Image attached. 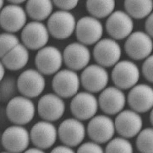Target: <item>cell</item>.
Segmentation results:
<instances>
[{
  "label": "cell",
  "mask_w": 153,
  "mask_h": 153,
  "mask_svg": "<svg viewBox=\"0 0 153 153\" xmlns=\"http://www.w3.org/2000/svg\"><path fill=\"white\" fill-rule=\"evenodd\" d=\"M98 108L105 115L116 116L122 112L126 105V96L123 91L115 86H107L100 92Z\"/></svg>",
  "instance_id": "20"
},
{
  "label": "cell",
  "mask_w": 153,
  "mask_h": 153,
  "mask_svg": "<svg viewBox=\"0 0 153 153\" xmlns=\"http://www.w3.org/2000/svg\"><path fill=\"white\" fill-rule=\"evenodd\" d=\"M18 91L29 99L36 98L44 91L46 79L36 69H28L21 72L16 79Z\"/></svg>",
  "instance_id": "6"
},
{
  "label": "cell",
  "mask_w": 153,
  "mask_h": 153,
  "mask_svg": "<svg viewBox=\"0 0 153 153\" xmlns=\"http://www.w3.org/2000/svg\"><path fill=\"white\" fill-rule=\"evenodd\" d=\"M144 29L146 34L150 36L151 37L153 36V15L152 14L149 15L147 18H146L145 23H144Z\"/></svg>",
  "instance_id": "35"
},
{
  "label": "cell",
  "mask_w": 153,
  "mask_h": 153,
  "mask_svg": "<svg viewBox=\"0 0 153 153\" xmlns=\"http://www.w3.org/2000/svg\"><path fill=\"white\" fill-rule=\"evenodd\" d=\"M141 74L145 79L150 83H153V57L152 55L149 56L147 59L144 60L141 65Z\"/></svg>",
  "instance_id": "32"
},
{
  "label": "cell",
  "mask_w": 153,
  "mask_h": 153,
  "mask_svg": "<svg viewBox=\"0 0 153 153\" xmlns=\"http://www.w3.org/2000/svg\"><path fill=\"white\" fill-rule=\"evenodd\" d=\"M140 78V69L132 60H120L113 67L111 72L114 86L123 91L130 90L138 84Z\"/></svg>",
  "instance_id": "2"
},
{
  "label": "cell",
  "mask_w": 153,
  "mask_h": 153,
  "mask_svg": "<svg viewBox=\"0 0 153 153\" xmlns=\"http://www.w3.org/2000/svg\"><path fill=\"white\" fill-rule=\"evenodd\" d=\"M0 153H10V152H6V151H5V152H0Z\"/></svg>",
  "instance_id": "43"
},
{
  "label": "cell",
  "mask_w": 153,
  "mask_h": 153,
  "mask_svg": "<svg viewBox=\"0 0 153 153\" xmlns=\"http://www.w3.org/2000/svg\"><path fill=\"white\" fill-rule=\"evenodd\" d=\"M76 153H104V149L101 145L92 141H86L79 145Z\"/></svg>",
  "instance_id": "33"
},
{
  "label": "cell",
  "mask_w": 153,
  "mask_h": 153,
  "mask_svg": "<svg viewBox=\"0 0 153 153\" xmlns=\"http://www.w3.org/2000/svg\"><path fill=\"white\" fill-rule=\"evenodd\" d=\"M135 146L140 153H153V128L146 127L142 128L136 135Z\"/></svg>",
  "instance_id": "28"
},
{
  "label": "cell",
  "mask_w": 153,
  "mask_h": 153,
  "mask_svg": "<svg viewBox=\"0 0 153 153\" xmlns=\"http://www.w3.org/2000/svg\"><path fill=\"white\" fill-rule=\"evenodd\" d=\"M104 153H134V146L129 140L123 137H114L107 143Z\"/></svg>",
  "instance_id": "29"
},
{
  "label": "cell",
  "mask_w": 153,
  "mask_h": 153,
  "mask_svg": "<svg viewBox=\"0 0 153 153\" xmlns=\"http://www.w3.org/2000/svg\"><path fill=\"white\" fill-rule=\"evenodd\" d=\"M30 59L29 50L21 42L9 52L1 61L4 66L5 69L10 71H19L24 69L27 65Z\"/></svg>",
  "instance_id": "24"
},
{
  "label": "cell",
  "mask_w": 153,
  "mask_h": 153,
  "mask_svg": "<svg viewBox=\"0 0 153 153\" xmlns=\"http://www.w3.org/2000/svg\"><path fill=\"white\" fill-rule=\"evenodd\" d=\"M92 56L97 64L105 69L111 68L121 59L122 48L119 42L110 37L102 38L94 45Z\"/></svg>",
  "instance_id": "4"
},
{
  "label": "cell",
  "mask_w": 153,
  "mask_h": 153,
  "mask_svg": "<svg viewBox=\"0 0 153 153\" xmlns=\"http://www.w3.org/2000/svg\"><path fill=\"white\" fill-rule=\"evenodd\" d=\"M86 134L91 141L102 145L114 137L115 127L114 119L105 114H99L91 119L86 126Z\"/></svg>",
  "instance_id": "9"
},
{
  "label": "cell",
  "mask_w": 153,
  "mask_h": 153,
  "mask_svg": "<svg viewBox=\"0 0 153 153\" xmlns=\"http://www.w3.org/2000/svg\"><path fill=\"white\" fill-rule=\"evenodd\" d=\"M0 129H1V124H0Z\"/></svg>",
  "instance_id": "44"
},
{
  "label": "cell",
  "mask_w": 153,
  "mask_h": 153,
  "mask_svg": "<svg viewBox=\"0 0 153 153\" xmlns=\"http://www.w3.org/2000/svg\"><path fill=\"white\" fill-rule=\"evenodd\" d=\"M150 123L152 124V125H153V111L152 109L150 111Z\"/></svg>",
  "instance_id": "40"
},
{
  "label": "cell",
  "mask_w": 153,
  "mask_h": 153,
  "mask_svg": "<svg viewBox=\"0 0 153 153\" xmlns=\"http://www.w3.org/2000/svg\"><path fill=\"white\" fill-rule=\"evenodd\" d=\"M76 21L71 12L57 10L50 15L46 25L49 35L53 38L65 40L74 33Z\"/></svg>",
  "instance_id": "5"
},
{
  "label": "cell",
  "mask_w": 153,
  "mask_h": 153,
  "mask_svg": "<svg viewBox=\"0 0 153 153\" xmlns=\"http://www.w3.org/2000/svg\"><path fill=\"white\" fill-rule=\"evenodd\" d=\"M36 112V108L31 99L23 96H15L6 105L5 113L8 119L15 125L24 126L30 123Z\"/></svg>",
  "instance_id": "1"
},
{
  "label": "cell",
  "mask_w": 153,
  "mask_h": 153,
  "mask_svg": "<svg viewBox=\"0 0 153 153\" xmlns=\"http://www.w3.org/2000/svg\"><path fill=\"white\" fill-rule=\"evenodd\" d=\"M27 24V15L22 6L9 4L0 11V28L13 33L21 30Z\"/></svg>",
  "instance_id": "22"
},
{
  "label": "cell",
  "mask_w": 153,
  "mask_h": 153,
  "mask_svg": "<svg viewBox=\"0 0 153 153\" xmlns=\"http://www.w3.org/2000/svg\"><path fill=\"white\" fill-rule=\"evenodd\" d=\"M63 62L67 69L73 71H82L88 66L91 59L89 48L79 42L68 44L62 53Z\"/></svg>",
  "instance_id": "18"
},
{
  "label": "cell",
  "mask_w": 153,
  "mask_h": 153,
  "mask_svg": "<svg viewBox=\"0 0 153 153\" xmlns=\"http://www.w3.org/2000/svg\"><path fill=\"white\" fill-rule=\"evenodd\" d=\"M124 52L132 61H141L152 55V37L142 30L133 31L125 39Z\"/></svg>",
  "instance_id": "3"
},
{
  "label": "cell",
  "mask_w": 153,
  "mask_h": 153,
  "mask_svg": "<svg viewBox=\"0 0 153 153\" xmlns=\"http://www.w3.org/2000/svg\"><path fill=\"white\" fill-rule=\"evenodd\" d=\"M80 85L90 93H100L108 85V70L98 64H89L79 75Z\"/></svg>",
  "instance_id": "12"
},
{
  "label": "cell",
  "mask_w": 153,
  "mask_h": 153,
  "mask_svg": "<svg viewBox=\"0 0 153 153\" xmlns=\"http://www.w3.org/2000/svg\"><path fill=\"white\" fill-rule=\"evenodd\" d=\"M1 102H2V97H1V94H0V103H1Z\"/></svg>",
  "instance_id": "42"
},
{
  "label": "cell",
  "mask_w": 153,
  "mask_h": 153,
  "mask_svg": "<svg viewBox=\"0 0 153 153\" xmlns=\"http://www.w3.org/2000/svg\"><path fill=\"white\" fill-rule=\"evenodd\" d=\"M104 27L101 20L91 16H83L76 21L74 34L77 41L85 45H95L102 38Z\"/></svg>",
  "instance_id": "11"
},
{
  "label": "cell",
  "mask_w": 153,
  "mask_h": 153,
  "mask_svg": "<svg viewBox=\"0 0 153 153\" xmlns=\"http://www.w3.org/2000/svg\"><path fill=\"white\" fill-rule=\"evenodd\" d=\"M116 7L114 0H88L85 2V8L90 16L101 20L108 18Z\"/></svg>",
  "instance_id": "27"
},
{
  "label": "cell",
  "mask_w": 153,
  "mask_h": 153,
  "mask_svg": "<svg viewBox=\"0 0 153 153\" xmlns=\"http://www.w3.org/2000/svg\"><path fill=\"white\" fill-rule=\"evenodd\" d=\"M4 2L3 0H0V11L4 8Z\"/></svg>",
  "instance_id": "41"
},
{
  "label": "cell",
  "mask_w": 153,
  "mask_h": 153,
  "mask_svg": "<svg viewBox=\"0 0 153 153\" xmlns=\"http://www.w3.org/2000/svg\"><path fill=\"white\" fill-rule=\"evenodd\" d=\"M0 84V94L2 99L8 100L9 102L10 99L15 97V91L18 90L16 85V80L14 78L4 79Z\"/></svg>",
  "instance_id": "31"
},
{
  "label": "cell",
  "mask_w": 153,
  "mask_h": 153,
  "mask_svg": "<svg viewBox=\"0 0 153 153\" xmlns=\"http://www.w3.org/2000/svg\"><path fill=\"white\" fill-rule=\"evenodd\" d=\"M50 35L47 25L42 22L30 21L21 30V43L28 50L38 51L46 47L49 41Z\"/></svg>",
  "instance_id": "13"
},
{
  "label": "cell",
  "mask_w": 153,
  "mask_h": 153,
  "mask_svg": "<svg viewBox=\"0 0 153 153\" xmlns=\"http://www.w3.org/2000/svg\"><path fill=\"white\" fill-rule=\"evenodd\" d=\"M126 102L131 110L140 114L150 112L153 107L152 86L146 83L135 85L129 90Z\"/></svg>",
  "instance_id": "21"
},
{
  "label": "cell",
  "mask_w": 153,
  "mask_h": 153,
  "mask_svg": "<svg viewBox=\"0 0 153 153\" xmlns=\"http://www.w3.org/2000/svg\"><path fill=\"white\" fill-rule=\"evenodd\" d=\"M50 153H76L74 149L64 145H60L52 149Z\"/></svg>",
  "instance_id": "36"
},
{
  "label": "cell",
  "mask_w": 153,
  "mask_h": 153,
  "mask_svg": "<svg viewBox=\"0 0 153 153\" xmlns=\"http://www.w3.org/2000/svg\"><path fill=\"white\" fill-rule=\"evenodd\" d=\"M53 4L54 7L58 8L59 10L70 12L71 10H74L78 6L79 1L77 0H55V1H53Z\"/></svg>",
  "instance_id": "34"
},
{
  "label": "cell",
  "mask_w": 153,
  "mask_h": 153,
  "mask_svg": "<svg viewBox=\"0 0 153 153\" xmlns=\"http://www.w3.org/2000/svg\"><path fill=\"white\" fill-rule=\"evenodd\" d=\"M1 143L8 152L23 153L30 143V133L24 126L13 124L3 132Z\"/></svg>",
  "instance_id": "14"
},
{
  "label": "cell",
  "mask_w": 153,
  "mask_h": 153,
  "mask_svg": "<svg viewBox=\"0 0 153 153\" xmlns=\"http://www.w3.org/2000/svg\"><path fill=\"white\" fill-rule=\"evenodd\" d=\"M52 88L53 93L61 98H72L80 88L79 75L69 69H60L53 77Z\"/></svg>",
  "instance_id": "7"
},
{
  "label": "cell",
  "mask_w": 153,
  "mask_h": 153,
  "mask_svg": "<svg viewBox=\"0 0 153 153\" xmlns=\"http://www.w3.org/2000/svg\"><path fill=\"white\" fill-rule=\"evenodd\" d=\"M114 122L115 132L127 140L136 137L143 128L141 115L131 109H123L116 115Z\"/></svg>",
  "instance_id": "15"
},
{
  "label": "cell",
  "mask_w": 153,
  "mask_h": 153,
  "mask_svg": "<svg viewBox=\"0 0 153 153\" xmlns=\"http://www.w3.org/2000/svg\"><path fill=\"white\" fill-rule=\"evenodd\" d=\"M20 38L13 33L0 34V59L20 43Z\"/></svg>",
  "instance_id": "30"
},
{
  "label": "cell",
  "mask_w": 153,
  "mask_h": 153,
  "mask_svg": "<svg viewBox=\"0 0 153 153\" xmlns=\"http://www.w3.org/2000/svg\"><path fill=\"white\" fill-rule=\"evenodd\" d=\"M9 4L22 6V4H25V0H10V1H9Z\"/></svg>",
  "instance_id": "39"
},
{
  "label": "cell",
  "mask_w": 153,
  "mask_h": 153,
  "mask_svg": "<svg viewBox=\"0 0 153 153\" xmlns=\"http://www.w3.org/2000/svg\"><path fill=\"white\" fill-rule=\"evenodd\" d=\"M5 71H6V69H5L4 64H3L2 61H1V59H0V83L2 82V80H3V79H4Z\"/></svg>",
  "instance_id": "38"
},
{
  "label": "cell",
  "mask_w": 153,
  "mask_h": 153,
  "mask_svg": "<svg viewBox=\"0 0 153 153\" xmlns=\"http://www.w3.org/2000/svg\"><path fill=\"white\" fill-rule=\"evenodd\" d=\"M30 142L35 147L41 150L52 148L58 139V129L54 124L48 121H38L31 127Z\"/></svg>",
  "instance_id": "23"
},
{
  "label": "cell",
  "mask_w": 153,
  "mask_h": 153,
  "mask_svg": "<svg viewBox=\"0 0 153 153\" xmlns=\"http://www.w3.org/2000/svg\"><path fill=\"white\" fill-rule=\"evenodd\" d=\"M23 153H46L45 151L41 150V149L36 148V147H31V148H28L25 150Z\"/></svg>",
  "instance_id": "37"
},
{
  "label": "cell",
  "mask_w": 153,
  "mask_h": 153,
  "mask_svg": "<svg viewBox=\"0 0 153 153\" xmlns=\"http://www.w3.org/2000/svg\"><path fill=\"white\" fill-rule=\"evenodd\" d=\"M134 23L123 10H114L107 18L106 31L110 38L115 41L125 40L133 32Z\"/></svg>",
  "instance_id": "17"
},
{
  "label": "cell",
  "mask_w": 153,
  "mask_h": 153,
  "mask_svg": "<svg viewBox=\"0 0 153 153\" xmlns=\"http://www.w3.org/2000/svg\"><path fill=\"white\" fill-rule=\"evenodd\" d=\"M58 129V138L64 146L74 148L84 142L86 128L83 122L74 118L64 119Z\"/></svg>",
  "instance_id": "16"
},
{
  "label": "cell",
  "mask_w": 153,
  "mask_h": 153,
  "mask_svg": "<svg viewBox=\"0 0 153 153\" xmlns=\"http://www.w3.org/2000/svg\"><path fill=\"white\" fill-rule=\"evenodd\" d=\"M97 97L88 91H79L69 103V110L74 119L83 122L96 116L98 111Z\"/></svg>",
  "instance_id": "10"
},
{
  "label": "cell",
  "mask_w": 153,
  "mask_h": 153,
  "mask_svg": "<svg viewBox=\"0 0 153 153\" xmlns=\"http://www.w3.org/2000/svg\"><path fill=\"white\" fill-rule=\"evenodd\" d=\"M53 1L50 0H29L25 2L24 9L32 21L42 22L53 13Z\"/></svg>",
  "instance_id": "25"
},
{
  "label": "cell",
  "mask_w": 153,
  "mask_h": 153,
  "mask_svg": "<svg viewBox=\"0 0 153 153\" xmlns=\"http://www.w3.org/2000/svg\"><path fill=\"white\" fill-rule=\"evenodd\" d=\"M124 12L132 20H143L152 14V0H126L123 2Z\"/></svg>",
  "instance_id": "26"
},
{
  "label": "cell",
  "mask_w": 153,
  "mask_h": 153,
  "mask_svg": "<svg viewBox=\"0 0 153 153\" xmlns=\"http://www.w3.org/2000/svg\"><path fill=\"white\" fill-rule=\"evenodd\" d=\"M66 104L64 99L55 93H47L40 97L36 110L41 119L48 122L59 120L65 113Z\"/></svg>",
  "instance_id": "19"
},
{
  "label": "cell",
  "mask_w": 153,
  "mask_h": 153,
  "mask_svg": "<svg viewBox=\"0 0 153 153\" xmlns=\"http://www.w3.org/2000/svg\"><path fill=\"white\" fill-rule=\"evenodd\" d=\"M63 62L62 52L55 46H46L37 51L35 56V65L36 70L42 75H54L59 72Z\"/></svg>",
  "instance_id": "8"
}]
</instances>
